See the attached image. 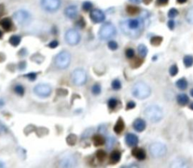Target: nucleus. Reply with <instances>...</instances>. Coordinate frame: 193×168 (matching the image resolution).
I'll return each mask as SVG.
<instances>
[{
  "instance_id": "f257e3e1",
  "label": "nucleus",
  "mask_w": 193,
  "mask_h": 168,
  "mask_svg": "<svg viewBox=\"0 0 193 168\" xmlns=\"http://www.w3.org/2000/svg\"><path fill=\"white\" fill-rule=\"evenodd\" d=\"M144 21L141 19H128L120 23V28L123 33L131 38H137L140 36L144 29Z\"/></svg>"
},
{
  "instance_id": "f03ea898",
  "label": "nucleus",
  "mask_w": 193,
  "mask_h": 168,
  "mask_svg": "<svg viewBox=\"0 0 193 168\" xmlns=\"http://www.w3.org/2000/svg\"><path fill=\"white\" fill-rule=\"evenodd\" d=\"M132 95L138 99H146L151 95V89L144 82H137L133 85Z\"/></svg>"
},
{
  "instance_id": "7ed1b4c3",
  "label": "nucleus",
  "mask_w": 193,
  "mask_h": 168,
  "mask_svg": "<svg viewBox=\"0 0 193 168\" xmlns=\"http://www.w3.org/2000/svg\"><path fill=\"white\" fill-rule=\"evenodd\" d=\"M144 115L151 122L158 123L163 118V111L159 106L152 105L145 109Z\"/></svg>"
},
{
  "instance_id": "20e7f679",
  "label": "nucleus",
  "mask_w": 193,
  "mask_h": 168,
  "mask_svg": "<svg viewBox=\"0 0 193 168\" xmlns=\"http://www.w3.org/2000/svg\"><path fill=\"white\" fill-rule=\"evenodd\" d=\"M115 27L111 23L104 24L101 26L99 30V36L102 40H108L115 36Z\"/></svg>"
},
{
  "instance_id": "39448f33",
  "label": "nucleus",
  "mask_w": 193,
  "mask_h": 168,
  "mask_svg": "<svg viewBox=\"0 0 193 168\" xmlns=\"http://www.w3.org/2000/svg\"><path fill=\"white\" fill-rule=\"evenodd\" d=\"M71 61V55L67 51L59 53L55 58V64L60 69H66L69 67Z\"/></svg>"
},
{
  "instance_id": "423d86ee",
  "label": "nucleus",
  "mask_w": 193,
  "mask_h": 168,
  "mask_svg": "<svg viewBox=\"0 0 193 168\" xmlns=\"http://www.w3.org/2000/svg\"><path fill=\"white\" fill-rule=\"evenodd\" d=\"M149 152L153 158H162L166 155L167 147L163 143H154L149 146Z\"/></svg>"
},
{
  "instance_id": "0eeeda50",
  "label": "nucleus",
  "mask_w": 193,
  "mask_h": 168,
  "mask_svg": "<svg viewBox=\"0 0 193 168\" xmlns=\"http://www.w3.org/2000/svg\"><path fill=\"white\" fill-rule=\"evenodd\" d=\"M72 80L76 86H82L87 81V74L83 69H75L72 74Z\"/></svg>"
},
{
  "instance_id": "6e6552de",
  "label": "nucleus",
  "mask_w": 193,
  "mask_h": 168,
  "mask_svg": "<svg viewBox=\"0 0 193 168\" xmlns=\"http://www.w3.org/2000/svg\"><path fill=\"white\" fill-rule=\"evenodd\" d=\"M14 17L20 25H27L31 21V15L27 11L18 10L14 14Z\"/></svg>"
},
{
  "instance_id": "1a4fd4ad",
  "label": "nucleus",
  "mask_w": 193,
  "mask_h": 168,
  "mask_svg": "<svg viewBox=\"0 0 193 168\" xmlns=\"http://www.w3.org/2000/svg\"><path fill=\"white\" fill-rule=\"evenodd\" d=\"M66 42L70 46H75L80 42L81 37L78 31L74 29H70L65 33Z\"/></svg>"
},
{
  "instance_id": "9d476101",
  "label": "nucleus",
  "mask_w": 193,
  "mask_h": 168,
  "mask_svg": "<svg viewBox=\"0 0 193 168\" xmlns=\"http://www.w3.org/2000/svg\"><path fill=\"white\" fill-rule=\"evenodd\" d=\"M33 91L36 96L42 98H46L51 95V87L47 83H39L34 87Z\"/></svg>"
},
{
  "instance_id": "9b49d317",
  "label": "nucleus",
  "mask_w": 193,
  "mask_h": 168,
  "mask_svg": "<svg viewBox=\"0 0 193 168\" xmlns=\"http://www.w3.org/2000/svg\"><path fill=\"white\" fill-rule=\"evenodd\" d=\"M41 6L47 12H56L60 8V0H41Z\"/></svg>"
},
{
  "instance_id": "f8f14e48",
  "label": "nucleus",
  "mask_w": 193,
  "mask_h": 168,
  "mask_svg": "<svg viewBox=\"0 0 193 168\" xmlns=\"http://www.w3.org/2000/svg\"><path fill=\"white\" fill-rule=\"evenodd\" d=\"M90 17L95 23H101L105 20V14L100 9H94L91 12Z\"/></svg>"
},
{
  "instance_id": "ddd939ff",
  "label": "nucleus",
  "mask_w": 193,
  "mask_h": 168,
  "mask_svg": "<svg viewBox=\"0 0 193 168\" xmlns=\"http://www.w3.org/2000/svg\"><path fill=\"white\" fill-rule=\"evenodd\" d=\"M76 164V161L74 158L72 156H68L67 158H64L61 160L60 165L62 167H75Z\"/></svg>"
},
{
  "instance_id": "4468645a",
  "label": "nucleus",
  "mask_w": 193,
  "mask_h": 168,
  "mask_svg": "<svg viewBox=\"0 0 193 168\" xmlns=\"http://www.w3.org/2000/svg\"><path fill=\"white\" fill-rule=\"evenodd\" d=\"M138 137L135 134L128 133L125 136V143L130 147H134L138 144Z\"/></svg>"
},
{
  "instance_id": "2eb2a0df",
  "label": "nucleus",
  "mask_w": 193,
  "mask_h": 168,
  "mask_svg": "<svg viewBox=\"0 0 193 168\" xmlns=\"http://www.w3.org/2000/svg\"><path fill=\"white\" fill-rule=\"evenodd\" d=\"M133 129H134L137 132H140L144 131L145 129H146V122H145L143 119L137 118L134 120V122H133Z\"/></svg>"
},
{
  "instance_id": "dca6fc26",
  "label": "nucleus",
  "mask_w": 193,
  "mask_h": 168,
  "mask_svg": "<svg viewBox=\"0 0 193 168\" xmlns=\"http://www.w3.org/2000/svg\"><path fill=\"white\" fill-rule=\"evenodd\" d=\"M78 14V9L75 6H70L65 9V15L68 18H75Z\"/></svg>"
},
{
  "instance_id": "f3484780",
  "label": "nucleus",
  "mask_w": 193,
  "mask_h": 168,
  "mask_svg": "<svg viewBox=\"0 0 193 168\" xmlns=\"http://www.w3.org/2000/svg\"><path fill=\"white\" fill-rule=\"evenodd\" d=\"M132 155L140 161H143L146 158V152L144 149L140 148H134L132 151Z\"/></svg>"
},
{
  "instance_id": "a211bd4d",
  "label": "nucleus",
  "mask_w": 193,
  "mask_h": 168,
  "mask_svg": "<svg viewBox=\"0 0 193 168\" xmlns=\"http://www.w3.org/2000/svg\"><path fill=\"white\" fill-rule=\"evenodd\" d=\"M124 129H125V123H124V121L122 118H118L116 124H115V127H114V131H115V133L119 134L123 131Z\"/></svg>"
},
{
  "instance_id": "6ab92c4d",
  "label": "nucleus",
  "mask_w": 193,
  "mask_h": 168,
  "mask_svg": "<svg viewBox=\"0 0 193 168\" xmlns=\"http://www.w3.org/2000/svg\"><path fill=\"white\" fill-rule=\"evenodd\" d=\"M177 101L180 105H186L189 103V98L186 94H180L177 97Z\"/></svg>"
},
{
  "instance_id": "aec40b11",
  "label": "nucleus",
  "mask_w": 193,
  "mask_h": 168,
  "mask_svg": "<svg viewBox=\"0 0 193 168\" xmlns=\"http://www.w3.org/2000/svg\"><path fill=\"white\" fill-rule=\"evenodd\" d=\"M0 24H1L2 27L5 30H6V31L10 30L12 27V21H11L9 18H8V17H6V18H3L2 20L1 21V22H0Z\"/></svg>"
},
{
  "instance_id": "412c9836",
  "label": "nucleus",
  "mask_w": 193,
  "mask_h": 168,
  "mask_svg": "<svg viewBox=\"0 0 193 168\" xmlns=\"http://www.w3.org/2000/svg\"><path fill=\"white\" fill-rule=\"evenodd\" d=\"M110 162L112 164H116V163L119 162L121 159V153L118 151H113L110 155Z\"/></svg>"
},
{
  "instance_id": "4be33fe9",
  "label": "nucleus",
  "mask_w": 193,
  "mask_h": 168,
  "mask_svg": "<svg viewBox=\"0 0 193 168\" xmlns=\"http://www.w3.org/2000/svg\"><path fill=\"white\" fill-rule=\"evenodd\" d=\"M93 143L95 146H101L105 143V139L100 135H95L93 137Z\"/></svg>"
},
{
  "instance_id": "5701e85b",
  "label": "nucleus",
  "mask_w": 193,
  "mask_h": 168,
  "mask_svg": "<svg viewBox=\"0 0 193 168\" xmlns=\"http://www.w3.org/2000/svg\"><path fill=\"white\" fill-rule=\"evenodd\" d=\"M9 41L12 46H15L16 47V46H19V44L20 43V41H21V38H20V36H17V35H13V36L10 37V39H9Z\"/></svg>"
},
{
  "instance_id": "b1692460",
  "label": "nucleus",
  "mask_w": 193,
  "mask_h": 168,
  "mask_svg": "<svg viewBox=\"0 0 193 168\" xmlns=\"http://www.w3.org/2000/svg\"><path fill=\"white\" fill-rule=\"evenodd\" d=\"M176 86L178 89H180V90H184L187 88L188 83L187 81H186L185 79H180V80H178L177 81Z\"/></svg>"
},
{
  "instance_id": "393cba45",
  "label": "nucleus",
  "mask_w": 193,
  "mask_h": 168,
  "mask_svg": "<svg viewBox=\"0 0 193 168\" xmlns=\"http://www.w3.org/2000/svg\"><path fill=\"white\" fill-rule=\"evenodd\" d=\"M138 53L141 57H146L148 53V48L144 44H140L137 48Z\"/></svg>"
},
{
  "instance_id": "a878e982",
  "label": "nucleus",
  "mask_w": 193,
  "mask_h": 168,
  "mask_svg": "<svg viewBox=\"0 0 193 168\" xmlns=\"http://www.w3.org/2000/svg\"><path fill=\"white\" fill-rule=\"evenodd\" d=\"M183 64L186 67H190L193 65V57L192 55H186L183 59Z\"/></svg>"
},
{
  "instance_id": "bb28decb",
  "label": "nucleus",
  "mask_w": 193,
  "mask_h": 168,
  "mask_svg": "<svg viewBox=\"0 0 193 168\" xmlns=\"http://www.w3.org/2000/svg\"><path fill=\"white\" fill-rule=\"evenodd\" d=\"M162 40H163V39H162V37L161 36H153L152 39H151L150 40V43L152 45V46H159V45L162 43Z\"/></svg>"
},
{
  "instance_id": "cd10ccee",
  "label": "nucleus",
  "mask_w": 193,
  "mask_h": 168,
  "mask_svg": "<svg viewBox=\"0 0 193 168\" xmlns=\"http://www.w3.org/2000/svg\"><path fill=\"white\" fill-rule=\"evenodd\" d=\"M186 18L188 23L193 24V7L189 9V11L187 12V14H186Z\"/></svg>"
},
{
  "instance_id": "c85d7f7f",
  "label": "nucleus",
  "mask_w": 193,
  "mask_h": 168,
  "mask_svg": "<svg viewBox=\"0 0 193 168\" xmlns=\"http://www.w3.org/2000/svg\"><path fill=\"white\" fill-rule=\"evenodd\" d=\"M96 158H97L99 161H103L106 159V158H107V153H106L104 150H99V151H96Z\"/></svg>"
},
{
  "instance_id": "c756f323",
  "label": "nucleus",
  "mask_w": 193,
  "mask_h": 168,
  "mask_svg": "<svg viewBox=\"0 0 193 168\" xmlns=\"http://www.w3.org/2000/svg\"><path fill=\"white\" fill-rule=\"evenodd\" d=\"M14 92H15L16 94H17L20 96H23L24 94V88L23 87V86L21 85H16L14 86Z\"/></svg>"
},
{
  "instance_id": "7c9ffc66",
  "label": "nucleus",
  "mask_w": 193,
  "mask_h": 168,
  "mask_svg": "<svg viewBox=\"0 0 193 168\" xmlns=\"http://www.w3.org/2000/svg\"><path fill=\"white\" fill-rule=\"evenodd\" d=\"M76 136L74 135V134H70L67 139V142L70 145H74L76 143Z\"/></svg>"
},
{
  "instance_id": "2f4dec72",
  "label": "nucleus",
  "mask_w": 193,
  "mask_h": 168,
  "mask_svg": "<svg viewBox=\"0 0 193 168\" xmlns=\"http://www.w3.org/2000/svg\"><path fill=\"white\" fill-rule=\"evenodd\" d=\"M127 12L130 14H136L140 12V9L137 7H135V6H129L127 7Z\"/></svg>"
},
{
  "instance_id": "473e14b6",
  "label": "nucleus",
  "mask_w": 193,
  "mask_h": 168,
  "mask_svg": "<svg viewBox=\"0 0 193 168\" xmlns=\"http://www.w3.org/2000/svg\"><path fill=\"white\" fill-rule=\"evenodd\" d=\"M178 71H179V70H178V67L176 65V64L172 65L171 67H170V69H169V73H170L171 77H174V76H176L177 74H178Z\"/></svg>"
},
{
  "instance_id": "72a5a7b5",
  "label": "nucleus",
  "mask_w": 193,
  "mask_h": 168,
  "mask_svg": "<svg viewBox=\"0 0 193 168\" xmlns=\"http://www.w3.org/2000/svg\"><path fill=\"white\" fill-rule=\"evenodd\" d=\"M91 91L94 95H99L101 92V87L99 84H94L91 88Z\"/></svg>"
},
{
  "instance_id": "f704fd0d",
  "label": "nucleus",
  "mask_w": 193,
  "mask_h": 168,
  "mask_svg": "<svg viewBox=\"0 0 193 168\" xmlns=\"http://www.w3.org/2000/svg\"><path fill=\"white\" fill-rule=\"evenodd\" d=\"M112 88L115 90H118L122 88V83L118 80H114L112 82Z\"/></svg>"
},
{
  "instance_id": "c9c22d12",
  "label": "nucleus",
  "mask_w": 193,
  "mask_h": 168,
  "mask_svg": "<svg viewBox=\"0 0 193 168\" xmlns=\"http://www.w3.org/2000/svg\"><path fill=\"white\" fill-rule=\"evenodd\" d=\"M93 7V5L91 2H85L84 3L82 4V9L83 10L85 11V12H88V11L91 10Z\"/></svg>"
},
{
  "instance_id": "e433bc0d",
  "label": "nucleus",
  "mask_w": 193,
  "mask_h": 168,
  "mask_svg": "<svg viewBox=\"0 0 193 168\" xmlns=\"http://www.w3.org/2000/svg\"><path fill=\"white\" fill-rule=\"evenodd\" d=\"M118 105V101L115 98H110L108 101V106L110 109H114Z\"/></svg>"
},
{
  "instance_id": "4c0bfd02",
  "label": "nucleus",
  "mask_w": 193,
  "mask_h": 168,
  "mask_svg": "<svg viewBox=\"0 0 193 168\" xmlns=\"http://www.w3.org/2000/svg\"><path fill=\"white\" fill-rule=\"evenodd\" d=\"M142 62L143 60H141L140 59H138L137 58V59H135L134 60L131 62V66H132L133 67H138L142 64Z\"/></svg>"
},
{
  "instance_id": "58836bf2",
  "label": "nucleus",
  "mask_w": 193,
  "mask_h": 168,
  "mask_svg": "<svg viewBox=\"0 0 193 168\" xmlns=\"http://www.w3.org/2000/svg\"><path fill=\"white\" fill-rule=\"evenodd\" d=\"M108 47L109 49L112 50V51H115V50H116L117 48H118V44H117V43L115 41H109V43H108Z\"/></svg>"
},
{
  "instance_id": "ea45409f",
  "label": "nucleus",
  "mask_w": 193,
  "mask_h": 168,
  "mask_svg": "<svg viewBox=\"0 0 193 168\" xmlns=\"http://www.w3.org/2000/svg\"><path fill=\"white\" fill-rule=\"evenodd\" d=\"M178 15V11L176 9H171L168 12V17L170 18H173V17H177Z\"/></svg>"
},
{
  "instance_id": "a19ab883",
  "label": "nucleus",
  "mask_w": 193,
  "mask_h": 168,
  "mask_svg": "<svg viewBox=\"0 0 193 168\" xmlns=\"http://www.w3.org/2000/svg\"><path fill=\"white\" fill-rule=\"evenodd\" d=\"M125 55L128 59H133L134 57V51L132 48H128L125 52Z\"/></svg>"
},
{
  "instance_id": "79ce46f5",
  "label": "nucleus",
  "mask_w": 193,
  "mask_h": 168,
  "mask_svg": "<svg viewBox=\"0 0 193 168\" xmlns=\"http://www.w3.org/2000/svg\"><path fill=\"white\" fill-rule=\"evenodd\" d=\"M24 77L28 78L30 81H34L36 79V73H29V74L24 75Z\"/></svg>"
},
{
  "instance_id": "37998d69",
  "label": "nucleus",
  "mask_w": 193,
  "mask_h": 168,
  "mask_svg": "<svg viewBox=\"0 0 193 168\" xmlns=\"http://www.w3.org/2000/svg\"><path fill=\"white\" fill-rule=\"evenodd\" d=\"M135 106H136V103H135L134 101H128L126 106V110L133 109V108H135Z\"/></svg>"
},
{
  "instance_id": "c03bdc74",
  "label": "nucleus",
  "mask_w": 193,
  "mask_h": 168,
  "mask_svg": "<svg viewBox=\"0 0 193 168\" xmlns=\"http://www.w3.org/2000/svg\"><path fill=\"white\" fill-rule=\"evenodd\" d=\"M114 143H115V140H114V139L112 138V137L109 138L108 140L107 141V147H108V148H112V146L113 145Z\"/></svg>"
},
{
  "instance_id": "a18cd8bd",
  "label": "nucleus",
  "mask_w": 193,
  "mask_h": 168,
  "mask_svg": "<svg viewBox=\"0 0 193 168\" xmlns=\"http://www.w3.org/2000/svg\"><path fill=\"white\" fill-rule=\"evenodd\" d=\"M48 46L51 48H55L56 47L58 46V42L56 41V40H54V41H51V43H49L48 44Z\"/></svg>"
},
{
  "instance_id": "49530a36",
  "label": "nucleus",
  "mask_w": 193,
  "mask_h": 168,
  "mask_svg": "<svg viewBox=\"0 0 193 168\" xmlns=\"http://www.w3.org/2000/svg\"><path fill=\"white\" fill-rule=\"evenodd\" d=\"M7 132V128L0 122V134H4Z\"/></svg>"
},
{
  "instance_id": "de8ad7c7",
  "label": "nucleus",
  "mask_w": 193,
  "mask_h": 168,
  "mask_svg": "<svg viewBox=\"0 0 193 168\" xmlns=\"http://www.w3.org/2000/svg\"><path fill=\"white\" fill-rule=\"evenodd\" d=\"M168 27L169 29L170 30H173L175 27V23H174V21L173 20H170L168 23Z\"/></svg>"
},
{
  "instance_id": "09e8293b",
  "label": "nucleus",
  "mask_w": 193,
  "mask_h": 168,
  "mask_svg": "<svg viewBox=\"0 0 193 168\" xmlns=\"http://www.w3.org/2000/svg\"><path fill=\"white\" fill-rule=\"evenodd\" d=\"M77 25H78V27H80V28H83V27H84L85 25L84 19L83 18L80 19V20L78 21V23H77Z\"/></svg>"
},
{
  "instance_id": "8fccbe9b",
  "label": "nucleus",
  "mask_w": 193,
  "mask_h": 168,
  "mask_svg": "<svg viewBox=\"0 0 193 168\" xmlns=\"http://www.w3.org/2000/svg\"><path fill=\"white\" fill-rule=\"evenodd\" d=\"M168 2V0H158V3L159 5H165L167 4Z\"/></svg>"
},
{
  "instance_id": "3c124183",
  "label": "nucleus",
  "mask_w": 193,
  "mask_h": 168,
  "mask_svg": "<svg viewBox=\"0 0 193 168\" xmlns=\"http://www.w3.org/2000/svg\"><path fill=\"white\" fill-rule=\"evenodd\" d=\"M177 2L180 3V4H183V3L186 2L187 0H177Z\"/></svg>"
},
{
  "instance_id": "603ef678",
  "label": "nucleus",
  "mask_w": 193,
  "mask_h": 168,
  "mask_svg": "<svg viewBox=\"0 0 193 168\" xmlns=\"http://www.w3.org/2000/svg\"><path fill=\"white\" fill-rule=\"evenodd\" d=\"M131 2H132L133 3H140L141 2V0H130Z\"/></svg>"
},
{
  "instance_id": "864d4df0",
  "label": "nucleus",
  "mask_w": 193,
  "mask_h": 168,
  "mask_svg": "<svg viewBox=\"0 0 193 168\" xmlns=\"http://www.w3.org/2000/svg\"><path fill=\"white\" fill-rule=\"evenodd\" d=\"M5 167V164L2 162V161H0V167Z\"/></svg>"
},
{
  "instance_id": "5fc2aeb1",
  "label": "nucleus",
  "mask_w": 193,
  "mask_h": 168,
  "mask_svg": "<svg viewBox=\"0 0 193 168\" xmlns=\"http://www.w3.org/2000/svg\"><path fill=\"white\" fill-rule=\"evenodd\" d=\"M2 105H4V101H3L2 99H0V106H2Z\"/></svg>"
},
{
  "instance_id": "6e6d98bb",
  "label": "nucleus",
  "mask_w": 193,
  "mask_h": 168,
  "mask_svg": "<svg viewBox=\"0 0 193 168\" xmlns=\"http://www.w3.org/2000/svg\"><path fill=\"white\" fill-rule=\"evenodd\" d=\"M151 1H152V0H144V2H146V4H148V3L150 2Z\"/></svg>"
},
{
  "instance_id": "4d7b16f0",
  "label": "nucleus",
  "mask_w": 193,
  "mask_h": 168,
  "mask_svg": "<svg viewBox=\"0 0 193 168\" xmlns=\"http://www.w3.org/2000/svg\"><path fill=\"white\" fill-rule=\"evenodd\" d=\"M189 108H190V109H192L193 111V102L192 103V104L190 105V106H189Z\"/></svg>"
},
{
  "instance_id": "13d9d810",
  "label": "nucleus",
  "mask_w": 193,
  "mask_h": 168,
  "mask_svg": "<svg viewBox=\"0 0 193 168\" xmlns=\"http://www.w3.org/2000/svg\"><path fill=\"white\" fill-rule=\"evenodd\" d=\"M190 94H191V96H192L193 97V89H192V90H191Z\"/></svg>"
},
{
  "instance_id": "bf43d9fd",
  "label": "nucleus",
  "mask_w": 193,
  "mask_h": 168,
  "mask_svg": "<svg viewBox=\"0 0 193 168\" xmlns=\"http://www.w3.org/2000/svg\"><path fill=\"white\" fill-rule=\"evenodd\" d=\"M2 32L0 31V39L2 38Z\"/></svg>"
}]
</instances>
